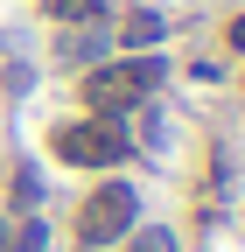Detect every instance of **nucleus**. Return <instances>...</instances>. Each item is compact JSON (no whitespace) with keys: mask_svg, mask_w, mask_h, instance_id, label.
Instances as JSON below:
<instances>
[{"mask_svg":"<svg viewBox=\"0 0 245 252\" xmlns=\"http://www.w3.org/2000/svg\"><path fill=\"white\" fill-rule=\"evenodd\" d=\"M161 77H168V63H161L154 49L119 56V63L105 56V63H91V70H84V112H91V119H119V112H133Z\"/></svg>","mask_w":245,"mask_h":252,"instance_id":"nucleus-1","label":"nucleus"},{"mask_svg":"<svg viewBox=\"0 0 245 252\" xmlns=\"http://www.w3.org/2000/svg\"><path fill=\"white\" fill-rule=\"evenodd\" d=\"M140 224V189L133 182H98L84 196V210H77V245L84 252H98V245H119Z\"/></svg>","mask_w":245,"mask_h":252,"instance_id":"nucleus-2","label":"nucleus"},{"mask_svg":"<svg viewBox=\"0 0 245 252\" xmlns=\"http://www.w3.org/2000/svg\"><path fill=\"white\" fill-rule=\"evenodd\" d=\"M49 147H56V161H70V168H112V161L133 154V140L119 133V119H91V112L70 119V126H56Z\"/></svg>","mask_w":245,"mask_h":252,"instance_id":"nucleus-3","label":"nucleus"},{"mask_svg":"<svg viewBox=\"0 0 245 252\" xmlns=\"http://www.w3.org/2000/svg\"><path fill=\"white\" fill-rule=\"evenodd\" d=\"M161 35H168V14H161V7H126V14H119V28H112V49L140 56V49H154Z\"/></svg>","mask_w":245,"mask_h":252,"instance_id":"nucleus-4","label":"nucleus"},{"mask_svg":"<svg viewBox=\"0 0 245 252\" xmlns=\"http://www.w3.org/2000/svg\"><path fill=\"white\" fill-rule=\"evenodd\" d=\"M105 56H112V21H77L63 35V63H77V70H91Z\"/></svg>","mask_w":245,"mask_h":252,"instance_id":"nucleus-5","label":"nucleus"},{"mask_svg":"<svg viewBox=\"0 0 245 252\" xmlns=\"http://www.w3.org/2000/svg\"><path fill=\"white\" fill-rule=\"evenodd\" d=\"M126 252H175V231H168V224H147V231L133 224V231H126Z\"/></svg>","mask_w":245,"mask_h":252,"instance_id":"nucleus-6","label":"nucleus"},{"mask_svg":"<svg viewBox=\"0 0 245 252\" xmlns=\"http://www.w3.org/2000/svg\"><path fill=\"white\" fill-rule=\"evenodd\" d=\"M49 14H56V21H112L105 0H49Z\"/></svg>","mask_w":245,"mask_h":252,"instance_id":"nucleus-7","label":"nucleus"},{"mask_svg":"<svg viewBox=\"0 0 245 252\" xmlns=\"http://www.w3.org/2000/svg\"><path fill=\"white\" fill-rule=\"evenodd\" d=\"M7 252H49V224H42V217H21V224H14V245Z\"/></svg>","mask_w":245,"mask_h":252,"instance_id":"nucleus-8","label":"nucleus"},{"mask_svg":"<svg viewBox=\"0 0 245 252\" xmlns=\"http://www.w3.org/2000/svg\"><path fill=\"white\" fill-rule=\"evenodd\" d=\"M35 203H42V175L21 161V168H14V210H35Z\"/></svg>","mask_w":245,"mask_h":252,"instance_id":"nucleus-9","label":"nucleus"},{"mask_svg":"<svg viewBox=\"0 0 245 252\" xmlns=\"http://www.w3.org/2000/svg\"><path fill=\"white\" fill-rule=\"evenodd\" d=\"M224 42H231V49H245V14H238V21L224 28Z\"/></svg>","mask_w":245,"mask_h":252,"instance_id":"nucleus-10","label":"nucleus"},{"mask_svg":"<svg viewBox=\"0 0 245 252\" xmlns=\"http://www.w3.org/2000/svg\"><path fill=\"white\" fill-rule=\"evenodd\" d=\"M14 245V217H0V252H7Z\"/></svg>","mask_w":245,"mask_h":252,"instance_id":"nucleus-11","label":"nucleus"}]
</instances>
